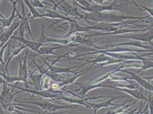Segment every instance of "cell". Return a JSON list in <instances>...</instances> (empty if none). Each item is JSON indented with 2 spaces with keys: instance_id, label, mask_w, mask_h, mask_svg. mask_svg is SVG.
<instances>
[{
  "instance_id": "1",
  "label": "cell",
  "mask_w": 153,
  "mask_h": 114,
  "mask_svg": "<svg viewBox=\"0 0 153 114\" xmlns=\"http://www.w3.org/2000/svg\"><path fill=\"white\" fill-rule=\"evenodd\" d=\"M150 15L143 17H134L131 16H125L123 14H117L114 12L109 13H86L82 14L81 19L88 20L92 22L98 23L107 24H118L125 23L127 19H133L141 20L148 18Z\"/></svg>"
},
{
  "instance_id": "2",
  "label": "cell",
  "mask_w": 153,
  "mask_h": 114,
  "mask_svg": "<svg viewBox=\"0 0 153 114\" xmlns=\"http://www.w3.org/2000/svg\"><path fill=\"white\" fill-rule=\"evenodd\" d=\"M74 5L79 7L82 10L88 12V13H101L103 11H121L124 7L123 3H119L117 1H113V2L107 5H98L93 3L91 4L88 1L85 0H79L73 1Z\"/></svg>"
},
{
  "instance_id": "3",
  "label": "cell",
  "mask_w": 153,
  "mask_h": 114,
  "mask_svg": "<svg viewBox=\"0 0 153 114\" xmlns=\"http://www.w3.org/2000/svg\"><path fill=\"white\" fill-rule=\"evenodd\" d=\"M15 101L19 103H24L25 104H30L35 106H37L38 107L41 108L42 110L46 111H49V113L54 112L58 110H64V109H72L74 108L77 107L79 105L76 104H71V105H57L54 103H51L49 101Z\"/></svg>"
},
{
  "instance_id": "4",
  "label": "cell",
  "mask_w": 153,
  "mask_h": 114,
  "mask_svg": "<svg viewBox=\"0 0 153 114\" xmlns=\"http://www.w3.org/2000/svg\"><path fill=\"white\" fill-rule=\"evenodd\" d=\"M52 2L54 3L56 7L59 8L60 10L64 12L66 14V16H70L71 17H73V19L76 20L81 19L82 14H81L79 12L76 7L71 5L68 2L65 1H59L57 4L54 2V1H53Z\"/></svg>"
},
{
  "instance_id": "5",
  "label": "cell",
  "mask_w": 153,
  "mask_h": 114,
  "mask_svg": "<svg viewBox=\"0 0 153 114\" xmlns=\"http://www.w3.org/2000/svg\"><path fill=\"white\" fill-rule=\"evenodd\" d=\"M18 94V92H17L12 94L9 86L6 82L2 84V89L0 93V104L4 110L13 103L14 96Z\"/></svg>"
},
{
  "instance_id": "6",
  "label": "cell",
  "mask_w": 153,
  "mask_h": 114,
  "mask_svg": "<svg viewBox=\"0 0 153 114\" xmlns=\"http://www.w3.org/2000/svg\"><path fill=\"white\" fill-rule=\"evenodd\" d=\"M127 97V96H111L108 100L106 101L100 102V103H90V102H86L87 106L86 108H92L94 110V114H97V111L100 110L101 108H105L107 110H108V107L110 106H121L123 104L126 103L128 101H125L122 104H118L113 103V101H115L117 99H121L123 98Z\"/></svg>"
},
{
  "instance_id": "7",
  "label": "cell",
  "mask_w": 153,
  "mask_h": 114,
  "mask_svg": "<svg viewBox=\"0 0 153 114\" xmlns=\"http://www.w3.org/2000/svg\"><path fill=\"white\" fill-rule=\"evenodd\" d=\"M28 54H29L28 48H26L25 51V56L24 58L23 62H21V58H20L19 56H17L18 59H19V71H18L17 76L20 80V82H23L25 83V88H26V89L29 88V86H27V84H32V83L29 82L27 81L29 70H28L27 66V58L28 57Z\"/></svg>"
},
{
  "instance_id": "8",
  "label": "cell",
  "mask_w": 153,
  "mask_h": 114,
  "mask_svg": "<svg viewBox=\"0 0 153 114\" xmlns=\"http://www.w3.org/2000/svg\"><path fill=\"white\" fill-rule=\"evenodd\" d=\"M75 84H78L79 86V89L72 90L71 92H78L77 96L81 97V98H86V96L87 93L91 90L100 88V87H107V88H111L112 89L113 86L111 85H104L101 83L100 84H91L90 83H76Z\"/></svg>"
},
{
  "instance_id": "9",
  "label": "cell",
  "mask_w": 153,
  "mask_h": 114,
  "mask_svg": "<svg viewBox=\"0 0 153 114\" xmlns=\"http://www.w3.org/2000/svg\"><path fill=\"white\" fill-rule=\"evenodd\" d=\"M18 14V16L19 19H20V25L19 27V33L20 34V37L24 38V33L26 32H27L31 36L33 41H35V39L34 38L33 34H32V31L30 27V23L31 21V14L30 13H27V14L25 17H22L21 14H19V12H17Z\"/></svg>"
},
{
  "instance_id": "10",
  "label": "cell",
  "mask_w": 153,
  "mask_h": 114,
  "mask_svg": "<svg viewBox=\"0 0 153 114\" xmlns=\"http://www.w3.org/2000/svg\"><path fill=\"white\" fill-rule=\"evenodd\" d=\"M9 86H12L13 88H16V89H20L21 91H18V93H21L22 92H26L28 93L29 94H32L33 95H37L39 96L40 97H42V98H50V99H56L57 98H58L61 95H57V94H54L53 93H51L47 91H41V90H34V89H30V87L28 89H26V88H22V87H20L17 86H15L13 84H8Z\"/></svg>"
},
{
  "instance_id": "11",
  "label": "cell",
  "mask_w": 153,
  "mask_h": 114,
  "mask_svg": "<svg viewBox=\"0 0 153 114\" xmlns=\"http://www.w3.org/2000/svg\"><path fill=\"white\" fill-rule=\"evenodd\" d=\"M120 38H128L131 39L136 41H143L146 42H149L152 44L153 40V29L150 28L148 32L143 34H129L125 35L118 36Z\"/></svg>"
},
{
  "instance_id": "12",
  "label": "cell",
  "mask_w": 153,
  "mask_h": 114,
  "mask_svg": "<svg viewBox=\"0 0 153 114\" xmlns=\"http://www.w3.org/2000/svg\"><path fill=\"white\" fill-rule=\"evenodd\" d=\"M34 41L42 44H49V43H56L58 44L67 45L70 43V41L68 39H61L58 38H51L46 36L44 33V26H42V30L39 38Z\"/></svg>"
},
{
  "instance_id": "13",
  "label": "cell",
  "mask_w": 153,
  "mask_h": 114,
  "mask_svg": "<svg viewBox=\"0 0 153 114\" xmlns=\"http://www.w3.org/2000/svg\"><path fill=\"white\" fill-rule=\"evenodd\" d=\"M19 25L20 21L18 22H13V24L9 27H8L7 30L2 33L0 32V48L10 40L13 36L14 32L19 29Z\"/></svg>"
},
{
  "instance_id": "14",
  "label": "cell",
  "mask_w": 153,
  "mask_h": 114,
  "mask_svg": "<svg viewBox=\"0 0 153 114\" xmlns=\"http://www.w3.org/2000/svg\"><path fill=\"white\" fill-rule=\"evenodd\" d=\"M10 2L12 4V7L11 15L7 18H5V17L3 19L0 18V22L1 23V26L0 27V32L3 29H4L5 27H7V28L9 27L13 24V20L16 17V13L18 11L17 9V7H16L17 4H18L17 1H10Z\"/></svg>"
},
{
  "instance_id": "15",
  "label": "cell",
  "mask_w": 153,
  "mask_h": 114,
  "mask_svg": "<svg viewBox=\"0 0 153 114\" xmlns=\"http://www.w3.org/2000/svg\"><path fill=\"white\" fill-rule=\"evenodd\" d=\"M11 38L12 39H15V40L19 41V42L22 43V44L26 46L27 47V48H29L32 50L38 53L39 54H40L39 50V48L41 47H42V46L46 45V44H42L38 43V42H37L34 41H30L29 39H26L24 37L22 38L21 37L15 36L14 35L12 36Z\"/></svg>"
},
{
  "instance_id": "16",
  "label": "cell",
  "mask_w": 153,
  "mask_h": 114,
  "mask_svg": "<svg viewBox=\"0 0 153 114\" xmlns=\"http://www.w3.org/2000/svg\"><path fill=\"white\" fill-rule=\"evenodd\" d=\"M44 63H45L47 66H48V68L47 69L49 71H51V73H56V74H62V73H73V74H76V71L79 69H78L76 71H72V69L77 68V67H81L82 66L85 65L86 63L82 64L81 65H78V66H75L73 67H56V66H53V65H51L50 64H48L46 62V61H44Z\"/></svg>"
},
{
  "instance_id": "17",
  "label": "cell",
  "mask_w": 153,
  "mask_h": 114,
  "mask_svg": "<svg viewBox=\"0 0 153 114\" xmlns=\"http://www.w3.org/2000/svg\"><path fill=\"white\" fill-rule=\"evenodd\" d=\"M69 23L70 25L69 30L66 34V35L64 37L65 38L69 37L73 34L78 33L79 32H87V33H89V34L92 33V31L89 29H88L86 26H83L78 24L77 21L76 19H73L72 21H71Z\"/></svg>"
},
{
  "instance_id": "18",
  "label": "cell",
  "mask_w": 153,
  "mask_h": 114,
  "mask_svg": "<svg viewBox=\"0 0 153 114\" xmlns=\"http://www.w3.org/2000/svg\"><path fill=\"white\" fill-rule=\"evenodd\" d=\"M150 29H145L143 30H132V29H121L114 32H110V33H103V32H92L89 35H86L85 36V38L88 37H95L98 36H108V35H114V34H128L131 33L133 32H145L147 30H149Z\"/></svg>"
},
{
  "instance_id": "19",
  "label": "cell",
  "mask_w": 153,
  "mask_h": 114,
  "mask_svg": "<svg viewBox=\"0 0 153 114\" xmlns=\"http://www.w3.org/2000/svg\"><path fill=\"white\" fill-rule=\"evenodd\" d=\"M121 71L123 73H126L131 76V78H128V79H131L134 80L138 83L140 84V87H142V88L146 89L149 91L153 92V85L151 84L149 82L146 81L145 79H144L143 78H141L140 76L135 74L133 73L129 72L127 70H121Z\"/></svg>"
},
{
  "instance_id": "20",
  "label": "cell",
  "mask_w": 153,
  "mask_h": 114,
  "mask_svg": "<svg viewBox=\"0 0 153 114\" xmlns=\"http://www.w3.org/2000/svg\"><path fill=\"white\" fill-rule=\"evenodd\" d=\"M53 10L51 9H45V11L46 12V13L45 14H42V16L44 18L49 17L52 19H60L62 20H64L66 21H68L70 22L71 21H73V19L71 18H69V17H67L66 16H64L62 14H61L60 13H58L57 12L56 10V7L54 5L53 6Z\"/></svg>"
},
{
  "instance_id": "21",
  "label": "cell",
  "mask_w": 153,
  "mask_h": 114,
  "mask_svg": "<svg viewBox=\"0 0 153 114\" xmlns=\"http://www.w3.org/2000/svg\"><path fill=\"white\" fill-rule=\"evenodd\" d=\"M112 89H115L117 90H120V91H123L125 93H128V94L135 98L137 101L140 100V101H147V98L143 95V93H142V91H140L138 90L117 87H114L113 86Z\"/></svg>"
},
{
  "instance_id": "22",
  "label": "cell",
  "mask_w": 153,
  "mask_h": 114,
  "mask_svg": "<svg viewBox=\"0 0 153 114\" xmlns=\"http://www.w3.org/2000/svg\"><path fill=\"white\" fill-rule=\"evenodd\" d=\"M135 46V47H138L140 48L143 49H150L152 50V47H149L147 46L146 45L142 44L140 41H133L130 42H123V43H118V44H105L103 46H95L94 47L97 49L98 48H101L102 47H117V46Z\"/></svg>"
},
{
  "instance_id": "23",
  "label": "cell",
  "mask_w": 153,
  "mask_h": 114,
  "mask_svg": "<svg viewBox=\"0 0 153 114\" xmlns=\"http://www.w3.org/2000/svg\"><path fill=\"white\" fill-rule=\"evenodd\" d=\"M35 70L34 72L30 73V75H28V77H29L32 81V84L33 85V89L37 90H40L42 89V76L44 75L43 72L41 70H39L40 74H36L34 75V73L36 71Z\"/></svg>"
},
{
  "instance_id": "24",
  "label": "cell",
  "mask_w": 153,
  "mask_h": 114,
  "mask_svg": "<svg viewBox=\"0 0 153 114\" xmlns=\"http://www.w3.org/2000/svg\"><path fill=\"white\" fill-rule=\"evenodd\" d=\"M38 70H41L43 73L45 74L47 77L49 78L50 79H51V80L56 82L60 83L64 82L65 79H66L68 78L66 76H64L62 75H61L59 74H56V73H51V71H49L48 69L46 70H42V67H39V66H37Z\"/></svg>"
},
{
  "instance_id": "25",
  "label": "cell",
  "mask_w": 153,
  "mask_h": 114,
  "mask_svg": "<svg viewBox=\"0 0 153 114\" xmlns=\"http://www.w3.org/2000/svg\"><path fill=\"white\" fill-rule=\"evenodd\" d=\"M78 46V44H70L69 46ZM66 46H56V47H41L39 48V53L41 55H42L44 56H45L46 54H54V55H56L59 57H61L62 56V55L58 54L56 53H54V51L55 50H57L58 49H62L64 47H66Z\"/></svg>"
},
{
  "instance_id": "26",
  "label": "cell",
  "mask_w": 153,
  "mask_h": 114,
  "mask_svg": "<svg viewBox=\"0 0 153 114\" xmlns=\"http://www.w3.org/2000/svg\"><path fill=\"white\" fill-rule=\"evenodd\" d=\"M91 68H93V66H91L89 69H87V70H86L85 71L83 72V73H79V74H76V73L75 76H73L70 77V78H68L66 79H65L64 81V82L59 83L58 84V86L59 87H63L64 86H66L68 84H71V83L74 82V81L76 80V79H78L79 77H80V76H83L84 74H85L88 72H89V71H93V70L98 69V68L97 67V66L94 69H93V70H91Z\"/></svg>"
},
{
  "instance_id": "27",
  "label": "cell",
  "mask_w": 153,
  "mask_h": 114,
  "mask_svg": "<svg viewBox=\"0 0 153 114\" xmlns=\"http://www.w3.org/2000/svg\"><path fill=\"white\" fill-rule=\"evenodd\" d=\"M71 42H73L75 43H79V44H85L91 46V47H94V44L95 43V42L91 41L90 39H87L85 38H82L79 35H78L77 33L76 34L74 35H71L69 37L68 39Z\"/></svg>"
},
{
  "instance_id": "28",
  "label": "cell",
  "mask_w": 153,
  "mask_h": 114,
  "mask_svg": "<svg viewBox=\"0 0 153 114\" xmlns=\"http://www.w3.org/2000/svg\"><path fill=\"white\" fill-rule=\"evenodd\" d=\"M75 59L76 60H80V61H86V64L88 63H92L93 65L91 66H94L95 64L99 63V62H108L111 59V58L109 57L108 56L101 53L99 56L94 57L93 59L92 60H86V59H80V58H75Z\"/></svg>"
},
{
  "instance_id": "29",
  "label": "cell",
  "mask_w": 153,
  "mask_h": 114,
  "mask_svg": "<svg viewBox=\"0 0 153 114\" xmlns=\"http://www.w3.org/2000/svg\"><path fill=\"white\" fill-rule=\"evenodd\" d=\"M25 2V4H26V5L27 7V8L29 9L30 10V13L31 14L32 16H31V18L30 19L32 21V19H37V18H40V19H46L47 21H49V19H46V18H44L42 16V14H40V13L38 12L37 11V10L34 7L32 6V5L30 4V2L29 0H25L24 1Z\"/></svg>"
},
{
  "instance_id": "30",
  "label": "cell",
  "mask_w": 153,
  "mask_h": 114,
  "mask_svg": "<svg viewBox=\"0 0 153 114\" xmlns=\"http://www.w3.org/2000/svg\"><path fill=\"white\" fill-rule=\"evenodd\" d=\"M26 48H27V47L26 46L21 44V45L19 47L13 49L12 51V54L10 55V57H9V58H8V59H7V63L6 64V67L7 68L8 67V65L10 63V61L13 59V58L16 57V56H19V54L21 53V52L24 49H26Z\"/></svg>"
},
{
  "instance_id": "31",
  "label": "cell",
  "mask_w": 153,
  "mask_h": 114,
  "mask_svg": "<svg viewBox=\"0 0 153 114\" xmlns=\"http://www.w3.org/2000/svg\"><path fill=\"white\" fill-rule=\"evenodd\" d=\"M12 38L10 39V40L9 41H7V43L5 44H4L1 48H0V63L2 64V66H4V67L5 68V70L7 71V75H9L8 69L6 67V64L5 63L4 61V52L6 49L7 46H9V44L12 41Z\"/></svg>"
},
{
  "instance_id": "32",
  "label": "cell",
  "mask_w": 153,
  "mask_h": 114,
  "mask_svg": "<svg viewBox=\"0 0 153 114\" xmlns=\"http://www.w3.org/2000/svg\"><path fill=\"white\" fill-rule=\"evenodd\" d=\"M140 59L142 61L143 64L142 65V67L140 69V71H138V73L140 71H143L144 70L153 68V59H149L147 58H145L144 57H140Z\"/></svg>"
},
{
  "instance_id": "33",
  "label": "cell",
  "mask_w": 153,
  "mask_h": 114,
  "mask_svg": "<svg viewBox=\"0 0 153 114\" xmlns=\"http://www.w3.org/2000/svg\"><path fill=\"white\" fill-rule=\"evenodd\" d=\"M0 76H3L4 78L5 82L8 84H12V83L14 82H20V80L17 76L7 75V74H5L4 73H2L1 72H0Z\"/></svg>"
},
{
  "instance_id": "34",
  "label": "cell",
  "mask_w": 153,
  "mask_h": 114,
  "mask_svg": "<svg viewBox=\"0 0 153 114\" xmlns=\"http://www.w3.org/2000/svg\"><path fill=\"white\" fill-rule=\"evenodd\" d=\"M30 2V4L32 5V6L34 7H39V8H41L43 10H45V9H47L46 7H45L42 1H39V0H30L29 1Z\"/></svg>"
},
{
  "instance_id": "35",
  "label": "cell",
  "mask_w": 153,
  "mask_h": 114,
  "mask_svg": "<svg viewBox=\"0 0 153 114\" xmlns=\"http://www.w3.org/2000/svg\"><path fill=\"white\" fill-rule=\"evenodd\" d=\"M131 2H130V1L128 2L130 4H133V5H135V6H137L138 7H140V9H144L145 10H146L149 13H150V16H153V8H149V7H147L142 6V5H138L136 2H135L133 1H131Z\"/></svg>"
},
{
  "instance_id": "36",
  "label": "cell",
  "mask_w": 153,
  "mask_h": 114,
  "mask_svg": "<svg viewBox=\"0 0 153 114\" xmlns=\"http://www.w3.org/2000/svg\"><path fill=\"white\" fill-rule=\"evenodd\" d=\"M17 3H19V5L21 7V12H22L21 16L22 17H25L27 12V10H26L24 1H17Z\"/></svg>"
},
{
  "instance_id": "37",
  "label": "cell",
  "mask_w": 153,
  "mask_h": 114,
  "mask_svg": "<svg viewBox=\"0 0 153 114\" xmlns=\"http://www.w3.org/2000/svg\"><path fill=\"white\" fill-rule=\"evenodd\" d=\"M142 103L141 102L140 103V105L139 111H138V113H137V114H145L146 113L147 109L148 108V104H147L146 106L145 107L143 111H142V109L143 108V106H142Z\"/></svg>"
},
{
  "instance_id": "38",
  "label": "cell",
  "mask_w": 153,
  "mask_h": 114,
  "mask_svg": "<svg viewBox=\"0 0 153 114\" xmlns=\"http://www.w3.org/2000/svg\"><path fill=\"white\" fill-rule=\"evenodd\" d=\"M139 108H140V106L136 108H134L133 110H130V111H128V112H126V114H135V113H137V111L138 110H139Z\"/></svg>"
},
{
  "instance_id": "39",
  "label": "cell",
  "mask_w": 153,
  "mask_h": 114,
  "mask_svg": "<svg viewBox=\"0 0 153 114\" xmlns=\"http://www.w3.org/2000/svg\"><path fill=\"white\" fill-rule=\"evenodd\" d=\"M5 82V81L2 78H1V77L0 76V87L1 85L2 86V84Z\"/></svg>"
},
{
  "instance_id": "40",
  "label": "cell",
  "mask_w": 153,
  "mask_h": 114,
  "mask_svg": "<svg viewBox=\"0 0 153 114\" xmlns=\"http://www.w3.org/2000/svg\"><path fill=\"white\" fill-rule=\"evenodd\" d=\"M0 114H4V110L0 104Z\"/></svg>"
},
{
  "instance_id": "41",
  "label": "cell",
  "mask_w": 153,
  "mask_h": 114,
  "mask_svg": "<svg viewBox=\"0 0 153 114\" xmlns=\"http://www.w3.org/2000/svg\"><path fill=\"white\" fill-rule=\"evenodd\" d=\"M4 114H10V113H7V112H4ZM51 114V113H46V112L45 111V112H44L43 113H40V114Z\"/></svg>"
}]
</instances>
